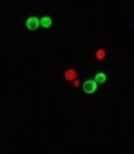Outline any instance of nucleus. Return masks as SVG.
<instances>
[{
    "label": "nucleus",
    "mask_w": 134,
    "mask_h": 154,
    "mask_svg": "<svg viewBox=\"0 0 134 154\" xmlns=\"http://www.w3.org/2000/svg\"><path fill=\"white\" fill-rule=\"evenodd\" d=\"M63 77L65 79V81L72 82L73 81H75L78 78V72L75 70L74 68H68L66 69L63 73Z\"/></svg>",
    "instance_id": "obj_1"
},
{
    "label": "nucleus",
    "mask_w": 134,
    "mask_h": 154,
    "mask_svg": "<svg viewBox=\"0 0 134 154\" xmlns=\"http://www.w3.org/2000/svg\"><path fill=\"white\" fill-rule=\"evenodd\" d=\"M39 24H40L39 19L37 17H32L27 19V21H26V26H27V28H28L29 30L37 29V27L39 26Z\"/></svg>",
    "instance_id": "obj_2"
},
{
    "label": "nucleus",
    "mask_w": 134,
    "mask_h": 154,
    "mask_svg": "<svg viewBox=\"0 0 134 154\" xmlns=\"http://www.w3.org/2000/svg\"><path fill=\"white\" fill-rule=\"evenodd\" d=\"M96 89H97V83L94 81H87L83 84V90L88 94L95 92Z\"/></svg>",
    "instance_id": "obj_3"
},
{
    "label": "nucleus",
    "mask_w": 134,
    "mask_h": 154,
    "mask_svg": "<svg viewBox=\"0 0 134 154\" xmlns=\"http://www.w3.org/2000/svg\"><path fill=\"white\" fill-rule=\"evenodd\" d=\"M106 57V51L104 49V48H99L96 50L95 52V57L96 60L101 61V60H104Z\"/></svg>",
    "instance_id": "obj_4"
},
{
    "label": "nucleus",
    "mask_w": 134,
    "mask_h": 154,
    "mask_svg": "<svg viewBox=\"0 0 134 154\" xmlns=\"http://www.w3.org/2000/svg\"><path fill=\"white\" fill-rule=\"evenodd\" d=\"M40 24L43 26V27L47 28V27H50L51 24H52V20L50 17H42L40 20Z\"/></svg>",
    "instance_id": "obj_5"
},
{
    "label": "nucleus",
    "mask_w": 134,
    "mask_h": 154,
    "mask_svg": "<svg viewBox=\"0 0 134 154\" xmlns=\"http://www.w3.org/2000/svg\"><path fill=\"white\" fill-rule=\"evenodd\" d=\"M95 79H96V82H97L103 83V82H104V81L106 79V76H105V74H104V73H99V74L96 75Z\"/></svg>",
    "instance_id": "obj_6"
},
{
    "label": "nucleus",
    "mask_w": 134,
    "mask_h": 154,
    "mask_svg": "<svg viewBox=\"0 0 134 154\" xmlns=\"http://www.w3.org/2000/svg\"><path fill=\"white\" fill-rule=\"evenodd\" d=\"M73 82V86L75 87V88H78L79 85H80V82H79V79L77 78L76 79H75V81H73L72 82Z\"/></svg>",
    "instance_id": "obj_7"
}]
</instances>
